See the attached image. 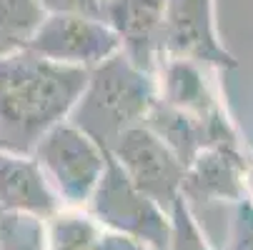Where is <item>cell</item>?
Returning <instances> with one entry per match:
<instances>
[{
  "mask_svg": "<svg viewBox=\"0 0 253 250\" xmlns=\"http://www.w3.org/2000/svg\"><path fill=\"white\" fill-rule=\"evenodd\" d=\"M0 210L53 218L63 210L58 193L33 153L0 150Z\"/></svg>",
  "mask_w": 253,
  "mask_h": 250,
  "instance_id": "52a82bcc",
  "label": "cell"
},
{
  "mask_svg": "<svg viewBox=\"0 0 253 250\" xmlns=\"http://www.w3.org/2000/svg\"><path fill=\"white\" fill-rule=\"evenodd\" d=\"M48 218L0 210V250H48Z\"/></svg>",
  "mask_w": 253,
  "mask_h": 250,
  "instance_id": "7c38bea8",
  "label": "cell"
},
{
  "mask_svg": "<svg viewBox=\"0 0 253 250\" xmlns=\"http://www.w3.org/2000/svg\"><path fill=\"white\" fill-rule=\"evenodd\" d=\"M88 73L28 48L0 58V150L33 153L81 100Z\"/></svg>",
  "mask_w": 253,
  "mask_h": 250,
  "instance_id": "6da1fadb",
  "label": "cell"
},
{
  "mask_svg": "<svg viewBox=\"0 0 253 250\" xmlns=\"http://www.w3.org/2000/svg\"><path fill=\"white\" fill-rule=\"evenodd\" d=\"M116 160L130 178V183L153 198L166 213L180 198L186 178V163L175 155L166 140L146 128H128L116 140Z\"/></svg>",
  "mask_w": 253,
  "mask_h": 250,
  "instance_id": "5b68a950",
  "label": "cell"
},
{
  "mask_svg": "<svg viewBox=\"0 0 253 250\" xmlns=\"http://www.w3.org/2000/svg\"><path fill=\"white\" fill-rule=\"evenodd\" d=\"M180 193L193 200H238L243 195L241 168L233 158L223 153H208L196 160V165L186 173Z\"/></svg>",
  "mask_w": 253,
  "mask_h": 250,
  "instance_id": "ba28073f",
  "label": "cell"
},
{
  "mask_svg": "<svg viewBox=\"0 0 253 250\" xmlns=\"http://www.w3.org/2000/svg\"><path fill=\"white\" fill-rule=\"evenodd\" d=\"M118 48V35L93 15L48 13L33 33L28 50L65 65H100Z\"/></svg>",
  "mask_w": 253,
  "mask_h": 250,
  "instance_id": "8992f818",
  "label": "cell"
},
{
  "mask_svg": "<svg viewBox=\"0 0 253 250\" xmlns=\"http://www.w3.org/2000/svg\"><path fill=\"white\" fill-rule=\"evenodd\" d=\"M105 10L121 38H126L130 48L140 50L151 43L156 28L161 25L166 0H111Z\"/></svg>",
  "mask_w": 253,
  "mask_h": 250,
  "instance_id": "9c48e42d",
  "label": "cell"
},
{
  "mask_svg": "<svg viewBox=\"0 0 253 250\" xmlns=\"http://www.w3.org/2000/svg\"><path fill=\"white\" fill-rule=\"evenodd\" d=\"M148 108V83L123 58L103 60L88 78V85L76 103V125L98 145L103 138H116Z\"/></svg>",
  "mask_w": 253,
  "mask_h": 250,
  "instance_id": "7a4b0ae2",
  "label": "cell"
},
{
  "mask_svg": "<svg viewBox=\"0 0 253 250\" xmlns=\"http://www.w3.org/2000/svg\"><path fill=\"white\" fill-rule=\"evenodd\" d=\"M41 5L45 13H78L93 18L103 13V5L98 0H41Z\"/></svg>",
  "mask_w": 253,
  "mask_h": 250,
  "instance_id": "4fadbf2b",
  "label": "cell"
},
{
  "mask_svg": "<svg viewBox=\"0 0 253 250\" xmlns=\"http://www.w3.org/2000/svg\"><path fill=\"white\" fill-rule=\"evenodd\" d=\"M100 233L103 225L90 213H81L76 208L60 210L48 220V250H93Z\"/></svg>",
  "mask_w": 253,
  "mask_h": 250,
  "instance_id": "8fae6325",
  "label": "cell"
},
{
  "mask_svg": "<svg viewBox=\"0 0 253 250\" xmlns=\"http://www.w3.org/2000/svg\"><path fill=\"white\" fill-rule=\"evenodd\" d=\"M45 15L41 0H0V58L28 48Z\"/></svg>",
  "mask_w": 253,
  "mask_h": 250,
  "instance_id": "30bf717a",
  "label": "cell"
},
{
  "mask_svg": "<svg viewBox=\"0 0 253 250\" xmlns=\"http://www.w3.org/2000/svg\"><path fill=\"white\" fill-rule=\"evenodd\" d=\"M93 250H151V248H146L135 238H128L123 233H113V230H105L103 228L100 238L93 245Z\"/></svg>",
  "mask_w": 253,
  "mask_h": 250,
  "instance_id": "9a60e30c",
  "label": "cell"
},
{
  "mask_svg": "<svg viewBox=\"0 0 253 250\" xmlns=\"http://www.w3.org/2000/svg\"><path fill=\"white\" fill-rule=\"evenodd\" d=\"M228 250H253V208L251 205H243L238 213L236 233Z\"/></svg>",
  "mask_w": 253,
  "mask_h": 250,
  "instance_id": "5bb4252c",
  "label": "cell"
},
{
  "mask_svg": "<svg viewBox=\"0 0 253 250\" xmlns=\"http://www.w3.org/2000/svg\"><path fill=\"white\" fill-rule=\"evenodd\" d=\"M88 213L105 230L135 238L151 250H168L170 245L173 228L168 213L153 198L140 193L111 155L93 198L88 200Z\"/></svg>",
  "mask_w": 253,
  "mask_h": 250,
  "instance_id": "277c9868",
  "label": "cell"
},
{
  "mask_svg": "<svg viewBox=\"0 0 253 250\" xmlns=\"http://www.w3.org/2000/svg\"><path fill=\"white\" fill-rule=\"evenodd\" d=\"M33 158L41 163L60 203L68 208L88 205L108 165V150L76 123L50 128L33 148Z\"/></svg>",
  "mask_w": 253,
  "mask_h": 250,
  "instance_id": "3957f363",
  "label": "cell"
}]
</instances>
